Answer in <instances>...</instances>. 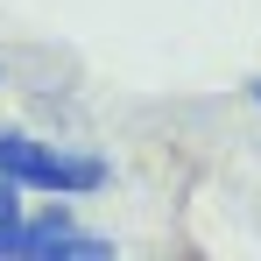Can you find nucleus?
Segmentation results:
<instances>
[{"label":"nucleus","instance_id":"obj_2","mask_svg":"<svg viewBox=\"0 0 261 261\" xmlns=\"http://www.w3.org/2000/svg\"><path fill=\"white\" fill-rule=\"evenodd\" d=\"M14 254H106V240H92L71 226V212H43L36 226H21V240H14Z\"/></svg>","mask_w":261,"mask_h":261},{"label":"nucleus","instance_id":"obj_3","mask_svg":"<svg viewBox=\"0 0 261 261\" xmlns=\"http://www.w3.org/2000/svg\"><path fill=\"white\" fill-rule=\"evenodd\" d=\"M14 240H21V184L0 176V254H14Z\"/></svg>","mask_w":261,"mask_h":261},{"label":"nucleus","instance_id":"obj_4","mask_svg":"<svg viewBox=\"0 0 261 261\" xmlns=\"http://www.w3.org/2000/svg\"><path fill=\"white\" fill-rule=\"evenodd\" d=\"M254 106H261V78H254Z\"/></svg>","mask_w":261,"mask_h":261},{"label":"nucleus","instance_id":"obj_1","mask_svg":"<svg viewBox=\"0 0 261 261\" xmlns=\"http://www.w3.org/2000/svg\"><path fill=\"white\" fill-rule=\"evenodd\" d=\"M0 176L21 184V191H57V198H78V191H106V163L85 148H49L21 127H0Z\"/></svg>","mask_w":261,"mask_h":261}]
</instances>
